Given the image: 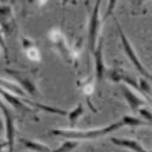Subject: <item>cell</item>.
I'll list each match as a JSON object with an SVG mask.
<instances>
[{
	"label": "cell",
	"instance_id": "cell-14",
	"mask_svg": "<svg viewBox=\"0 0 152 152\" xmlns=\"http://www.w3.org/2000/svg\"><path fill=\"white\" fill-rule=\"evenodd\" d=\"M79 146V141H74V140H66L60 147L53 150L51 152H72Z\"/></svg>",
	"mask_w": 152,
	"mask_h": 152
},
{
	"label": "cell",
	"instance_id": "cell-18",
	"mask_svg": "<svg viewBox=\"0 0 152 152\" xmlns=\"http://www.w3.org/2000/svg\"><path fill=\"white\" fill-rule=\"evenodd\" d=\"M0 48H3L4 54H5V57H6V60H7V58H9V49H7L6 44H5V40H4V38H3V33H1V32H0Z\"/></svg>",
	"mask_w": 152,
	"mask_h": 152
},
{
	"label": "cell",
	"instance_id": "cell-5",
	"mask_svg": "<svg viewBox=\"0 0 152 152\" xmlns=\"http://www.w3.org/2000/svg\"><path fill=\"white\" fill-rule=\"evenodd\" d=\"M0 110L3 111L6 125V142H7V152H14L15 147V137H16V125H15V116L12 111H10L6 105H4L0 100Z\"/></svg>",
	"mask_w": 152,
	"mask_h": 152
},
{
	"label": "cell",
	"instance_id": "cell-19",
	"mask_svg": "<svg viewBox=\"0 0 152 152\" xmlns=\"http://www.w3.org/2000/svg\"><path fill=\"white\" fill-rule=\"evenodd\" d=\"M115 6H116V1H115V0H112V1H110V6H108V9H107L106 15L104 16V20H106L110 15H112V11H113V9H115Z\"/></svg>",
	"mask_w": 152,
	"mask_h": 152
},
{
	"label": "cell",
	"instance_id": "cell-11",
	"mask_svg": "<svg viewBox=\"0 0 152 152\" xmlns=\"http://www.w3.org/2000/svg\"><path fill=\"white\" fill-rule=\"evenodd\" d=\"M18 142L23 146L24 150H27L29 152H51L53 151L49 146H46L42 142L31 140V139H26V137H20Z\"/></svg>",
	"mask_w": 152,
	"mask_h": 152
},
{
	"label": "cell",
	"instance_id": "cell-15",
	"mask_svg": "<svg viewBox=\"0 0 152 152\" xmlns=\"http://www.w3.org/2000/svg\"><path fill=\"white\" fill-rule=\"evenodd\" d=\"M123 125H129V126H140V125H150V123L144 122L142 119H139L133 116H124L122 119Z\"/></svg>",
	"mask_w": 152,
	"mask_h": 152
},
{
	"label": "cell",
	"instance_id": "cell-22",
	"mask_svg": "<svg viewBox=\"0 0 152 152\" xmlns=\"http://www.w3.org/2000/svg\"><path fill=\"white\" fill-rule=\"evenodd\" d=\"M0 142H1V139H0Z\"/></svg>",
	"mask_w": 152,
	"mask_h": 152
},
{
	"label": "cell",
	"instance_id": "cell-12",
	"mask_svg": "<svg viewBox=\"0 0 152 152\" xmlns=\"http://www.w3.org/2000/svg\"><path fill=\"white\" fill-rule=\"evenodd\" d=\"M24 102H26L27 105H29L31 107H33V108L45 111L48 113H53V115H58V116H67V111H65V110H60V108H55V107H51V106H46V105H43V104H39V102H31V101L27 100V99H24Z\"/></svg>",
	"mask_w": 152,
	"mask_h": 152
},
{
	"label": "cell",
	"instance_id": "cell-6",
	"mask_svg": "<svg viewBox=\"0 0 152 152\" xmlns=\"http://www.w3.org/2000/svg\"><path fill=\"white\" fill-rule=\"evenodd\" d=\"M0 95H1L4 99H5V101H7V102L14 107L16 111H18V112H24V113H28V115H31L34 119H38L35 116H34V112L37 111L35 108H33V107H31L29 105H27L26 102H24V99L22 97H18V96H16V95H14V94H11V93H7V91H5V90H3V89H0Z\"/></svg>",
	"mask_w": 152,
	"mask_h": 152
},
{
	"label": "cell",
	"instance_id": "cell-16",
	"mask_svg": "<svg viewBox=\"0 0 152 152\" xmlns=\"http://www.w3.org/2000/svg\"><path fill=\"white\" fill-rule=\"evenodd\" d=\"M137 88H139V90H140L142 94H145L147 97H150V95H151V85L148 83V79L141 77L140 79H139Z\"/></svg>",
	"mask_w": 152,
	"mask_h": 152
},
{
	"label": "cell",
	"instance_id": "cell-21",
	"mask_svg": "<svg viewBox=\"0 0 152 152\" xmlns=\"http://www.w3.org/2000/svg\"><path fill=\"white\" fill-rule=\"evenodd\" d=\"M3 128H4L3 126V119L0 118V133H3Z\"/></svg>",
	"mask_w": 152,
	"mask_h": 152
},
{
	"label": "cell",
	"instance_id": "cell-2",
	"mask_svg": "<svg viewBox=\"0 0 152 152\" xmlns=\"http://www.w3.org/2000/svg\"><path fill=\"white\" fill-rule=\"evenodd\" d=\"M9 75H11V78L16 80L18 86L23 91H26V94L35 97L39 95L38 93V88H37V82L34 74L29 71H17V69H5Z\"/></svg>",
	"mask_w": 152,
	"mask_h": 152
},
{
	"label": "cell",
	"instance_id": "cell-10",
	"mask_svg": "<svg viewBox=\"0 0 152 152\" xmlns=\"http://www.w3.org/2000/svg\"><path fill=\"white\" fill-rule=\"evenodd\" d=\"M111 141L121 147H125L133 152H151L148 150H146L140 142L134 140V139H128V137H111Z\"/></svg>",
	"mask_w": 152,
	"mask_h": 152
},
{
	"label": "cell",
	"instance_id": "cell-20",
	"mask_svg": "<svg viewBox=\"0 0 152 152\" xmlns=\"http://www.w3.org/2000/svg\"><path fill=\"white\" fill-rule=\"evenodd\" d=\"M7 147V142L6 141H3V142H0V152H4V148Z\"/></svg>",
	"mask_w": 152,
	"mask_h": 152
},
{
	"label": "cell",
	"instance_id": "cell-3",
	"mask_svg": "<svg viewBox=\"0 0 152 152\" xmlns=\"http://www.w3.org/2000/svg\"><path fill=\"white\" fill-rule=\"evenodd\" d=\"M115 21H116V23H117V29H118V32H119L121 43H122V46H123V50H124L125 55L128 56V58L132 61V63L134 65V67L142 74V77L146 78V79H148V80H151V73L144 67V65L141 63V61L139 60V57H137V55H136V53H135V50L133 49V46H132L129 39L125 37V34H124V32H123V29H122V27H121V24L118 23V21H117L116 18H115Z\"/></svg>",
	"mask_w": 152,
	"mask_h": 152
},
{
	"label": "cell",
	"instance_id": "cell-9",
	"mask_svg": "<svg viewBox=\"0 0 152 152\" xmlns=\"http://www.w3.org/2000/svg\"><path fill=\"white\" fill-rule=\"evenodd\" d=\"M0 24L6 35H10L14 29L12 9L10 5H0Z\"/></svg>",
	"mask_w": 152,
	"mask_h": 152
},
{
	"label": "cell",
	"instance_id": "cell-17",
	"mask_svg": "<svg viewBox=\"0 0 152 152\" xmlns=\"http://www.w3.org/2000/svg\"><path fill=\"white\" fill-rule=\"evenodd\" d=\"M136 112H139V115H140L144 119H146L147 123H151V119H152V116H151V111L147 110V108H139Z\"/></svg>",
	"mask_w": 152,
	"mask_h": 152
},
{
	"label": "cell",
	"instance_id": "cell-8",
	"mask_svg": "<svg viewBox=\"0 0 152 152\" xmlns=\"http://www.w3.org/2000/svg\"><path fill=\"white\" fill-rule=\"evenodd\" d=\"M121 90H122L123 97L125 99L126 104L129 105V107H130L132 111H135V112H136L141 106H144V105L147 104L141 96L136 95V94L132 90L130 86H126V85H124V84H121Z\"/></svg>",
	"mask_w": 152,
	"mask_h": 152
},
{
	"label": "cell",
	"instance_id": "cell-13",
	"mask_svg": "<svg viewBox=\"0 0 152 152\" xmlns=\"http://www.w3.org/2000/svg\"><path fill=\"white\" fill-rule=\"evenodd\" d=\"M84 115V106L82 104L77 105L72 111L67 112V117H68V121H69V124H71V128L73 129L75 124H77L78 119Z\"/></svg>",
	"mask_w": 152,
	"mask_h": 152
},
{
	"label": "cell",
	"instance_id": "cell-7",
	"mask_svg": "<svg viewBox=\"0 0 152 152\" xmlns=\"http://www.w3.org/2000/svg\"><path fill=\"white\" fill-rule=\"evenodd\" d=\"M94 58H95V75L97 82H102L106 74V66L104 63V42L100 38V40L97 42V46L95 49V51L93 53Z\"/></svg>",
	"mask_w": 152,
	"mask_h": 152
},
{
	"label": "cell",
	"instance_id": "cell-4",
	"mask_svg": "<svg viewBox=\"0 0 152 152\" xmlns=\"http://www.w3.org/2000/svg\"><path fill=\"white\" fill-rule=\"evenodd\" d=\"M101 29V20H100V1H96L89 21V48L90 51L94 53L97 46L99 34Z\"/></svg>",
	"mask_w": 152,
	"mask_h": 152
},
{
	"label": "cell",
	"instance_id": "cell-1",
	"mask_svg": "<svg viewBox=\"0 0 152 152\" xmlns=\"http://www.w3.org/2000/svg\"><path fill=\"white\" fill-rule=\"evenodd\" d=\"M123 125L122 121L112 123L110 125H106L104 128H97V129H89V130H74V129H53L50 132V134H53L55 136H61L68 139V140H74V141H79V140H96L99 137H102L110 133L117 132L119 130Z\"/></svg>",
	"mask_w": 152,
	"mask_h": 152
}]
</instances>
